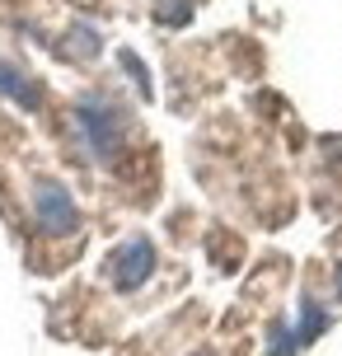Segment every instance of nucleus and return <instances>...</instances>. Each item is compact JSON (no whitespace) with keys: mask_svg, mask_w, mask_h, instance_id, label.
Here are the masks:
<instances>
[{"mask_svg":"<svg viewBox=\"0 0 342 356\" xmlns=\"http://www.w3.org/2000/svg\"><path fill=\"white\" fill-rule=\"evenodd\" d=\"M80 127H85V136L90 145L99 150V160H113V150H117V113L108 104H80Z\"/></svg>","mask_w":342,"mask_h":356,"instance_id":"obj_2","label":"nucleus"},{"mask_svg":"<svg viewBox=\"0 0 342 356\" xmlns=\"http://www.w3.org/2000/svg\"><path fill=\"white\" fill-rule=\"evenodd\" d=\"M33 216L42 234H71L75 230V202L56 178H38L33 183Z\"/></svg>","mask_w":342,"mask_h":356,"instance_id":"obj_1","label":"nucleus"},{"mask_svg":"<svg viewBox=\"0 0 342 356\" xmlns=\"http://www.w3.org/2000/svg\"><path fill=\"white\" fill-rule=\"evenodd\" d=\"M0 94H5V99H15V104H24V108H38L33 85H28V80H24L10 61H0Z\"/></svg>","mask_w":342,"mask_h":356,"instance_id":"obj_4","label":"nucleus"},{"mask_svg":"<svg viewBox=\"0 0 342 356\" xmlns=\"http://www.w3.org/2000/svg\"><path fill=\"white\" fill-rule=\"evenodd\" d=\"M150 267H155V249H150V239H131L122 253H113V282L122 286V291H136V286L150 277Z\"/></svg>","mask_w":342,"mask_h":356,"instance_id":"obj_3","label":"nucleus"}]
</instances>
